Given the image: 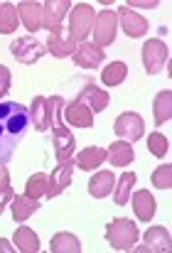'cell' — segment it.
Instances as JSON below:
<instances>
[{"label":"cell","mask_w":172,"mask_h":253,"mask_svg":"<svg viewBox=\"0 0 172 253\" xmlns=\"http://www.w3.org/2000/svg\"><path fill=\"white\" fill-rule=\"evenodd\" d=\"M32 128L30 108L20 101H0V165H7Z\"/></svg>","instance_id":"cell-1"},{"label":"cell","mask_w":172,"mask_h":253,"mask_svg":"<svg viewBox=\"0 0 172 253\" xmlns=\"http://www.w3.org/2000/svg\"><path fill=\"white\" fill-rule=\"evenodd\" d=\"M106 241L113 251H130L138 244V226L130 219H113L106 226Z\"/></svg>","instance_id":"cell-2"},{"label":"cell","mask_w":172,"mask_h":253,"mask_svg":"<svg viewBox=\"0 0 172 253\" xmlns=\"http://www.w3.org/2000/svg\"><path fill=\"white\" fill-rule=\"evenodd\" d=\"M116 32H118V17H116V10H98V15L93 17V27H91L93 44L101 47V49L108 47V44H113Z\"/></svg>","instance_id":"cell-3"},{"label":"cell","mask_w":172,"mask_h":253,"mask_svg":"<svg viewBox=\"0 0 172 253\" xmlns=\"http://www.w3.org/2000/svg\"><path fill=\"white\" fill-rule=\"evenodd\" d=\"M69 35L74 42H84L86 37L91 35V27H93V17H96V10L86 2H79V5H72L69 10Z\"/></svg>","instance_id":"cell-4"},{"label":"cell","mask_w":172,"mask_h":253,"mask_svg":"<svg viewBox=\"0 0 172 253\" xmlns=\"http://www.w3.org/2000/svg\"><path fill=\"white\" fill-rule=\"evenodd\" d=\"M10 52H12V57H15L20 64H35L37 59H42V57L47 54V47H44L40 40H35V37L27 35V37L12 40Z\"/></svg>","instance_id":"cell-5"},{"label":"cell","mask_w":172,"mask_h":253,"mask_svg":"<svg viewBox=\"0 0 172 253\" xmlns=\"http://www.w3.org/2000/svg\"><path fill=\"white\" fill-rule=\"evenodd\" d=\"M113 130H116V135H118L121 140L135 143V140H140V138L145 135V121H143L138 113L128 111V113H121V116L116 118Z\"/></svg>","instance_id":"cell-6"},{"label":"cell","mask_w":172,"mask_h":253,"mask_svg":"<svg viewBox=\"0 0 172 253\" xmlns=\"http://www.w3.org/2000/svg\"><path fill=\"white\" fill-rule=\"evenodd\" d=\"M168 57H170V49L165 42H160L158 37L155 40H148L143 44V64H145V72L148 74H158L160 69H165L168 64Z\"/></svg>","instance_id":"cell-7"},{"label":"cell","mask_w":172,"mask_h":253,"mask_svg":"<svg viewBox=\"0 0 172 253\" xmlns=\"http://www.w3.org/2000/svg\"><path fill=\"white\" fill-rule=\"evenodd\" d=\"M74 160H59V165L54 168V172L49 174V189H47V197L54 199L59 197L69 184H72V174H74Z\"/></svg>","instance_id":"cell-8"},{"label":"cell","mask_w":172,"mask_h":253,"mask_svg":"<svg viewBox=\"0 0 172 253\" xmlns=\"http://www.w3.org/2000/svg\"><path fill=\"white\" fill-rule=\"evenodd\" d=\"M170 231L165 226H150L143 234V246H135V251H150V253H168L170 251Z\"/></svg>","instance_id":"cell-9"},{"label":"cell","mask_w":172,"mask_h":253,"mask_svg":"<svg viewBox=\"0 0 172 253\" xmlns=\"http://www.w3.org/2000/svg\"><path fill=\"white\" fill-rule=\"evenodd\" d=\"M116 17L121 20V27H123V32H126L128 37H143V35L148 32V20H145L143 15H138L135 10L126 7V5H121V7L116 10Z\"/></svg>","instance_id":"cell-10"},{"label":"cell","mask_w":172,"mask_h":253,"mask_svg":"<svg viewBox=\"0 0 172 253\" xmlns=\"http://www.w3.org/2000/svg\"><path fill=\"white\" fill-rule=\"evenodd\" d=\"M17 15H20L22 25H25L30 32H37V30H42V27H44V5H42V2L25 0V2H20Z\"/></svg>","instance_id":"cell-11"},{"label":"cell","mask_w":172,"mask_h":253,"mask_svg":"<svg viewBox=\"0 0 172 253\" xmlns=\"http://www.w3.org/2000/svg\"><path fill=\"white\" fill-rule=\"evenodd\" d=\"M72 59H74L77 67H82V69H96V67L106 59V49L96 47L93 42H82V44L77 47V52L72 54Z\"/></svg>","instance_id":"cell-12"},{"label":"cell","mask_w":172,"mask_h":253,"mask_svg":"<svg viewBox=\"0 0 172 253\" xmlns=\"http://www.w3.org/2000/svg\"><path fill=\"white\" fill-rule=\"evenodd\" d=\"M42 5H44V27L49 32H57L62 27V20L72 10V2L69 0H47Z\"/></svg>","instance_id":"cell-13"},{"label":"cell","mask_w":172,"mask_h":253,"mask_svg":"<svg viewBox=\"0 0 172 253\" xmlns=\"http://www.w3.org/2000/svg\"><path fill=\"white\" fill-rule=\"evenodd\" d=\"M47 52L52 54V57H57V59H64V57H72L74 52H77V42L72 40V35H64L62 32V27L57 30V32H52L49 35V40H47Z\"/></svg>","instance_id":"cell-14"},{"label":"cell","mask_w":172,"mask_h":253,"mask_svg":"<svg viewBox=\"0 0 172 253\" xmlns=\"http://www.w3.org/2000/svg\"><path fill=\"white\" fill-rule=\"evenodd\" d=\"M64 118H67V123L74 126V128H91V126H93V113H91V108H88L86 103H82L79 98H74L72 103L64 106Z\"/></svg>","instance_id":"cell-15"},{"label":"cell","mask_w":172,"mask_h":253,"mask_svg":"<svg viewBox=\"0 0 172 253\" xmlns=\"http://www.w3.org/2000/svg\"><path fill=\"white\" fill-rule=\"evenodd\" d=\"M130 202H133V211H135V216H138L140 221H153L158 207H155V199H153V194H150L148 189L133 192V194H130Z\"/></svg>","instance_id":"cell-16"},{"label":"cell","mask_w":172,"mask_h":253,"mask_svg":"<svg viewBox=\"0 0 172 253\" xmlns=\"http://www.w3.org/2000/svg\"><path fill=\"white\" fill-rule=\"evenodd\" d=\"M106 160H108L113 168H128V165L135 160L133 145L126 143V140H116V143L106 150Z\"/></svg>","instance_id":"cell-17"},{"label":"cell","mask_w":172,"mask_h":253,"mask_svg":"<svg viewBox=\"0 0 172 253\" xmlns=\"http://www.w3.org/2000/svg\"><path fill=\"white\" fill-rule=\"evenodd\" d=\"M30 121H32L35 130H40V133H44V130L52 128V118H49V103H47V98L37 96V98L32 101V106H30Z\"/></svg>","instance_id":"cell-18"},{"label":"cell","mask_w":172,"mask_h":253,"mask_svg":"<svg viewBox=\"0 0 172 253\" xmlns=\"http://www.w3.org/2000/svg\"><path fill=\"white\" fill-rule=\"evenodd\" d=\"M113 184H116V174L108 172V169H101L98 174H93L88 179V194L96 197V199H103L113 192Z\"/></svg>","instance_id":"cell-19"},{"label":"cell","mask_w":172,"mask_h":253,"mask_svg":"<svg viewBox=\"0 0 172 253\" xmlns=\"http://www.w3.org/2000/svg\"><path fill=\"white\" fill-rule=\"evenodd\" d=\"M12 219L17 224H25L37 209H40V199H32L27 194H20V197H12Z\"/></svg>","instance_id":"cell-20"},{"label":"cell","mask_w":172,"mask_h":253,"mask_svg":"<svg viewBox=\"0 0 172 253\" xmlns=\"http://www.w3.org/2000/svg\"><path fill=\"white\" fill-rule=\"evenodd\" d=\"M138 184V177H135V172H123L121 174V179H118V184H113V202L118 204V207H126L128 202H130V194H133V187Z\"/></svg>","instance_id":"cell-21"},{"label":"cell","mask_w":172,"mask_h":253,"mask_svg":"<svg viewBox=\"0 0 172 253\" xmlns=\"http://www.w3.org/2000/svg\"><path fill=\"white\" fill-rule=\"evenodd\" d=\"M103 160H106V150H103V148H96V145H88V148H84V150L77 155L74 165H77L79 169L91 172V169L101 168V163H103Z\"/></svg>","instance_id":"cell-22"},{"label":"cell","mask_w":172,"mask_h":253,"mask_svg":"<svg viewBox=\"0 0 172 253\" xmlns=\"http://www.w3.org/2000/svg\"><path fill=\"white\" fill-rule=\"evenodd\" d=\"M77 98L91 108V113H101V111H106V106H108V101H111L106 91H101V88H96V86H91V84L86 86Z\"/></svg>","instance_id":"cell-23"},{"label":"cell","mask_w":172,"mask_h":253,"mask_svg":"<svg viewBox=\"0 0 172 253\" xmlns=\"http://www.w3.org/2000/svg\"><path fill=\"white\" fill-rule=\"evenodd\" d=\"M15 249L20 253H37L40 251V236L30 229V226H20L15 231V239H12Z\"/></svg>","instance_id":"cell-24"},{"label":"cell","mask_w":172,"mask_h":253,"mask_svg":"<svg viewBox=\"0 0 172 253\" xmlns=\"http://www.w3.org/2000/svg\"><path fill=\"white\" fill-rule=\"evenodd\" d=\"M49 251L52 253H82V241H79L74 234L62 231V234H57V236L52 239Z\"/></svg>","instance_id":"cell-25"},{"label":"cell","mask_w":172,"mask_h":253,"mask_svg":"<svg viewBox=\"0 0 172 253\" xmlns=\"http://www.w3.org/2000/svg\"><path fill=\"white\" fill-rule=\"evenodd\" d=\"M170 113H172V93L170 91H160L153 101V116H155V123L163 126L170 121Z\"/></svg>","instance_id":"cell-26"},{"label":"cell","mask_w":172,"mask_h":253,"mask_svg":"<svg viewBox=\"0 0 172 253\" xmlns=\"http://www.w3.org/2000/svg\"><path fill=\"white\" fill-rule=\"evenodd\" d=\"M47 189H49V177H47L44 172H35V174L27 179V184H25V194L32 197V199L47 197Z\"/></svg>","instance_id":"cell-27"},{"label":"cell","mask_w":172,"mask_h":253,"mask_svg":"<svg viewBox=\"0 0 172 253\" xmlns=\"http://www.w3.org/2000/svg\"><path fill=\"white\" fill-rule=\"evenodd\" d=\"M126 77H128V67H126V62H111V64L101 72V82H103L106 86L123 84Z\"/></svg>","instance_id":"cell-28"},{"label":"cell","mask_w":172,"mask_h":253,"mask_svg":"<svg viewBox=\"0 0 172 253\" xmlns=\"http://www.w3.org/2000/svg\"><path fill=\"white\" fill-rule=\"evenodd\" d=\"M17 20H20L17 7H15L12 2H2V5H0V35L15 32V30H17Z\"/></svg>","instance_id":"cell-29"},{"label":"cell","mask_w":172,"mask_h":253,"mask_svg":"<svg viewBox=\"0 0 172 253\" xmlns=\"http://www.w3.org/2000/svg\"><path fill=\"white\" fill-rule=\"evenodd\" d=\"M148 150L155 158H165L168 150H170V143H168V138L163 133H153V135H148Z\"/></svg>","instance_id":"cell-30"},{"label":"cell","mask_w":172,"mask_h":253,"mask_svg":"<svg viewBox=\"0 0 172 253\" xmlns=\"http://www.w3.org/2000/svg\"><path fill=\"white\" fill-rule=\"evenodd\" d=\"M153 184L158 187V189H170L172 187V165H163V168H158L153 172Z\"/></svg>","instance_id":"cell-31"},{"label":"cell","mask_w":172,"mask_h":253,"mask_svg":"<svg viewBox=\"0 0 172 253\" xmlns=\"http://www.w3.org/2000/svg\"><path fill=\"white\" fill-rule=\"evenodd\" d=\"M7 91H10V72H7V67L0 64V93L5 96Z\"/></svg>","instance_id":"cell-32"},{"label":"cell","mask_w":172,"mask_h":253,"mask_svg":"<svg viewBox=\"0 0 172 253\" xmlns=\"http://www.w3.org/2000/svg\"><path fill=\"white\" fill-rule=\"evenodd\" d=\"M12 197H15V194H12L10 187H7V189H0V214H2V209L7 207V202H12Z\"/></svg>","instance_id":"cell-33"},{"label":"cell","mask_w":172,"mask_h":253,"mask_svg":"<svg viewBox=\"0 0 172 253\" xmlns=\"http://www.w3.org/2000/svg\"><path fill=\"white\" fill-rule=\"evenodd\" d=\"M10 187V172L5 165H0V189H7Z\"/></svg>","instance_id":"cell-34"},{"label":"cell","mask_w":172,"mask_h":253,"mask_svg":"<svg viewBox=\"0 0 172 253\" xmlns=\"http://www.w3.org/2000/svg\"><path fill=\"white\" fill-rule=\"evenodd\" d=\"M158 5V0H148V2H138V0H133V2H128L126 7H155Z\"/></svg>","instance_id":"cell-35"},{"label":"cell","mask_w":172,"mask_h":253,"mask_svg":"<svg viewBox=\"0 0 172 253\" xmlns=\"http://www.w3.org/2000/svg\"><path fill=\"white\" fill-rule=\"evenodd\" d=\"M0 251H2V253H12V251H17V249H15V246H12L10 241H5V239H0Z\"/></svg>","instance_id":"cell-36"},{"label":"cell","mask_w":172,"mask_h":253,"mask_svg":"<svg viewBox=\"0 0 172 253\" xmlns=\"http://www.w3.org/2000/svg\"><path fill=\"white\" fill-rule=\"evenodd\" d=\"M0 98H2V93H0Z\"/></svg>","instance_id":"cell-37"},{"label":"cell","mask_w":172,"mask_h":253,"mask_svg":"<svg viewBox=\"0 0 172 253\" xmlns=\"http://www.w3.org/2000/svg\"><path fill=\"white\" fill-rule=\"evenodd\" d=\"M0 5H2V2H0Z\"/></svg>","instance_id":"cell-38"}]
</instances>
